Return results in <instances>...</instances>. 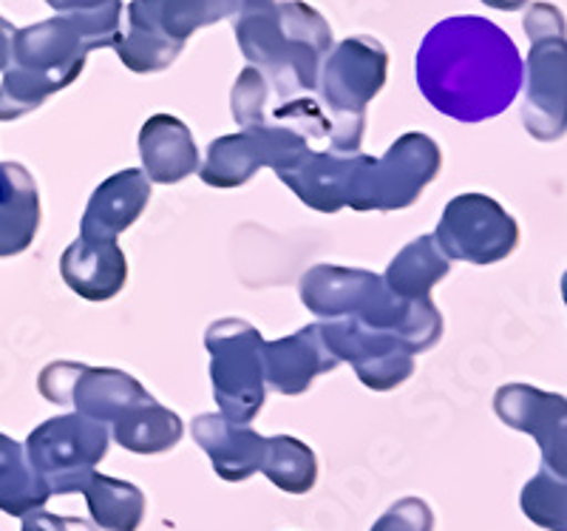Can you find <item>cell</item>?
<instances>
[{"label": "cell", "mask_w": 567, "mask_h": 531, "mask_svg": "<svg viewBox=\"0 0 567 531\" xmlns=\"http://www.w3.org/2000/svg\"><path fill=\"white\" fill-rule=\"evenodd\" d=\"M140 156L142 171L151 182L176 185L199 171V149L194 134L171 114H154L140 129Z\"/></svg>", "instance_id": "cell-21"}, {"label": "cell", "mask_w": 567, "mask_h": 531, "mask_svg": "<svg viewBox=\"0 0 567 531\" xmlns=\"http://www.w3.org/2000/svg\"><path fill=\"white\" fill-rule=\"evenodd\" d=\"M18 29L9 23L3 14H0V72H7L9 63H12V40Z\"/></svg>", "instance_id": "cell-34"}, {"label": "cell", "mask_w": 567, "mask_h": 531, "mask_svg": "<svg viewBox=\"0 0 567 531\" xmlns=\"http://www.w3.org/2000/svg\"><path fill=\"white\" fill-rule=\"evenodd\" d=\"M213 398L221 418L250 423L267 401L265 338L245 318H221L205 333Z\"/></svg>", "instance_id": "cell-8"}, {"label": "cell", "mask_w": 567, "mask_h": 531, "mask_svg": "<svg viewBox=\"0 0 567 531\" xmlns=\"http://www.w3.org/2000/svg\"><path fill=\"white\" fill-rule=\"evenodd\" d=\"M194 441L205 449L213 469L227 483H241L261 472L265 463L267 438L250 429L247 423H233L216 412H205L194 418Z\"/></svg>", "instance_id": "cell-19"}, {"label": "cell", "mask_w": 567, "mask_h": 531, "mask_svg": "<svg viewBox=\"0 0 567 531\" xmlns=\"http://www.w3.org/2000/svg\"><path fill=\"white\" fill-rule=\"evenodd\" d=\"M49 7L58 14H71V12H94V9L105 7V3H114V0H45Z\"/></svg>", "instance_id": "cell-33"}, {"label": "cell", "mask_w": 567, "mask_h": 531, "mask_svg": "<svg viewBox=\"0 0 567 531\" xmlns=\"http://www.w3.org/2000/svg\"><path fill=\"white\" fill-rule=\"evenodd\" d=\"M445 259L465 265H496L519 245V225L496 200L485 194H460L445 205L434 231Z\"/></svg>", "instance_id": "cell-11"}, {"label": "cell", "mask_w": 567, "mask_h": 531, "mask_svg": "<svg viewBox=\"0 0 567 531\" xmlns=\"http://www.w3.org/2000/svg\"><path fill=\"white\" fill-rule=\"evenodd\" d=\"M449 270H452V262L445 259V253L434 242V234H429L409 242L394 256L392 265L383 273V282L403 302H417V298H432V287L440 285Z\"/></svg>", "instance_id": "cell-24"}, {"label": "cell", "mask_w": 567, "mask_h": 531, "mask_svg": "<svg viewBox=\"0 0 567 531\" xmlns=\"http://www.w3.org/2000/svg\"><path fill=\"white\" fill-rule=\"evenodd\" d=\"M494 412L505 427L530 435L539 443L542 469L567 480V398L530 384L496 389Z\"/></svg>", "instance_id": "cell-15"}, {"label": "cell", "mask_w": 567, "mask_h": 531, "mask_svg": "<svg viewBox=\"0 0 567 531\" xmlns=\"http://www.w3.org/2000/svg\"><path fill=\"white\" fill-rule=\"evenodd\" d=\"M40 396L58 407H74L91 421L114 427L131 407L151 396L134 376L114 367H89L74 361H52L40 369Z\"/></svg>", "instance_id": "cell-12"}, {"label": "cell", "mask_w": 567, "mask_h": 531, "mask_svg": "<svg viewBox=\"0 0 567 531\" xmlns=\"http://www.w3.org/2000/svg\"><path fill=\"white\" fill-rule=\"evenodd\" d=\"M318 325H321V336L332 356L338 361L352 364L354 376L361 378L363 387L374 389V392H389L414 376L417 353L400 336L367 330L347 318L318 321Z\"/></svg>", "instance_id": "cell-13"}, {"label": "cell", "mask_w": 567, "mask_h": 531, "mask_svg": "<svg viewBox=\"0 0 567 531\" xmlns=\"http://www.w3.org/2000/svg\"><path fill=\"white\" fill-rule=\"evenodd\" d=\"M310 149V136L296 125L276 120L213 140L205 163L199 165V176L210 188H239L261 169H272L276 176H284Z\"/></svg>", "instance_id": "cell-10"}, {"label": "cell", "mask_w": 567, "mask_h": 531, "mask_svg": "<svg viewBox=\"0 0 567 531\" xmlns=\"http://www.w3.org/2000/svg\"><path fill=\"white\" fill-rule=\"evenodd\" d=\"M414 69L429 105L457 123L499 118L525 80L514 40L474 14L440 20L420 43Z\"/></svg>", "instance_id": "cell-1"}, {"label": "cell", "mask_w": 567, "mask_h": 531, "mask_svg": "<svg viewBox=\"0 0 567 531\" xmlns=\"http://www.w3.org/2000/svg\"><path fill=\"white\" fill-rule=\"evenodd\" d=\"M372 531H434V512L420 498H403L374 520Z\"/></svg>", "instance_id": "cell-30"}, {"label": "cell", "mask_w": 567, "mask_h": 531, "mask_svg": "<svg viewBox=\"0 0 567 531\" xmlns=\"http://www.w3.org/2000/svg\"><path fill=\"white\" fill-rule=\"evenodd\" d=\"M525 34L530 40L536 38H554V34H567L565 14L550 3H534L525 14Z\"/></svg>", "instance_id": "cell-31"}, {"label": "cell", "mask_w": 567, "mask_h": 531, "mask_svg": "<svg viewBox=\"0 0 567 531\" xmlns=\"http://www.w3.org/2000/svg\"><path fill=\"white\" fill-rule=\"evenodd\" d=\"M303 307L323 321L347 318L374 333L400 336L414 353L432 350L443 336V316L432 298L403 302L383 276L361 267L316 265L298 282Z\"/></svg>", "instance_id": "cell-4"}, {"label": "cell", "mask_w": 567, "mask_h": 531, "mask_svg": "<svg viewBox=\"0 0 567 531\" xmlns=\"http://www.w3.org/2000/svg\"><path fill=\"white\" fill-rule=\"evenodd\" d=\"M338 358L321 336V325H307L292 336L265 341V381L267 389L281 396H303L318 376L332 372Z\"/></svg>", "instance_id": "cell-16"}, {"label": "cell", "mask_w": 567, "mask_h": 531, "mask_svg": "<svg viewBox=\"0 0 567 531\" xmlns=\"http://www.w3.org/2000/svg\"><path fill=\"white\" fill-rule=\"evenodd\" d=\"M151 202V180L145 171L125 169L111 174L85 205L80 236L91 242H109L128 231Z\"/></svg>", "instance_id": "cell-17"}, {"label": "cell", "mask_w": 567, "mask_h": 531, "mask_svg": "<svg viewBox=\"0 0 567 531\" xmlns=\"http://www.w3.org/2000/svg\"><path fill=\"white\" fill-rule=\"evenodd\" d=\"M236 40L281 100L316 91L323 58L336 45L323 14L301 0H241Z\"/></svg>", "instance_id": "cell-3"}, {"label": "cell", "mask_w": 567, "mask_h": 531, "mask_svg": "<svg viewBox=\"0 0 567 531\" xmlns=\"http://www.w3.org/2000/svg\"><path fill=\"white\" fill-rule=\"evenodd\" d=\"M261 472L281 492L307 494L318 480V458L307 443L292 435H276V438H267Z\"/></svg>", "instance_id": "cell-27"}, {"label": "cell", "mask_w": 567, "mask_h": 531, "mask_svg": "<svg viewBox=\"0 0 567 531\" xmlns=\"http://www.w3.org/2000/svg\"><path fill=\"white\" fill-rule=\"evenodd\" d=\"M20 525V531H100L97 525L89 523V520L80 518H60V514L45 512V509H38V512H29Z\"/></svg>", "instance_id": "cell-32"}, {"label": "cell", "mask_w": 567, "mask_h": 531, "mask_svg": "<svg viewBox=\"0 0 567 531\" xmlns=\"http://www.w3.org/2000/svg\"><path fill=\"white\" fill-rule=\"evenodd\" d=\"M386 49L367 34L341 40L323 58L318 91H321V103L327 109L332 151L338 154L361 151L367 109L386 85Z\"/></svg>", "instance_id": "cell-5"}, {"label": "cell", "mask_w": 567, "mask_h": 531, "mask_svg": "<svg viewBox=\"0 0 567 531\" xmlns=\"http://www.w3.org/2000/svg\"><path fill=\"white\" fill-rule=\"evenodd\" d=\"M561 298H565V305H567V270L565 276H561Z\"/></svg>", "instance_id": "cell-36"}, {"label": "cell", "mask_w": 567, "mask_h": 531, "mask_svg": "<svg viewBox=\"0 0 567 531\" xmlns=\"http://www.w3.org/2000/svg\"><path fill=\"white\" fill-rule=\"evenodd\" d=\"M52 492L29 460L27 447L0 432V512L27 518L49 503Z\"/></svg>", "instance_id": "cell-25"}, {"label": "cell", "mask_w": 567, "mask_h": 531, "mask_svg": "<svg viewBox=\"0 0 567 531\" xmlns=\"http://www.w3.org/2000/svg\"><path fill=\"white\" fill-rule=\"evenodd\" d=\"M125 18L128 29L116 38V58L134 74H154L179 58L187 38L230 14L219 0H131Z\"/></svg>", "instance_id": "cell-6"}, {"label": "cell", "mask_w": 567, "mask_h": 531, "mask_svg": "<svg viewBox=\"0 0 567 531\" xmlns=\"http://www.w3.org/2000/svg\"><path fill=\"white\" fill-rule=\"evenodd\" d=\"M523 123L539 143L567 134V34L530 40L525 63Z\"/></svg>", "instance_id": "cell-14"}, {"label": "cell", "mask_w": 567, "mask_h": 531, "mask_svg": "<svg viewBox=\"0 0 567 531\" xmlns=\"http://www.w3.org/2000/svg\"><path fill=\"white\" fill-rule=\"evenodd\" d=\"M185 435V423L168 407H162L154 396L131 407L111 427V438L134 455L171 452Z\"/></svg>", "instance_id": "cell-23"}, {"label": "cell", "mask_w": 567, "mask_h": 531, "mask_svg": "<svg viewBox=\"0 0 567 531\" xmlns=\"http://www.w3.org/2000/svg\"><path fill=\"white\" fill-rule=\"evenodd\" d=\"M440 169H443V151L432 136L420 134V131L398 136L392 149L378 160L361 154V163H358L352 188L347 196V207H352L358 214L403 211L420 200L425 185L434 182Z\"/></svg>", "instance_id": "cell-7"}, {"label": "cell", "mask_w": 567, "mask_h": 531, "mask_svg": "<svg viewBox=\"0 0 567 531\" xmlns=\"http://www.w3.org/2000/svg\"><path fill=\"white\" fill-rule=\"evenodd\" d=\"M94 525L103 531H136L145 520V494L128 480L94 472L80 492Z\"/></svg>", "instance_id": "cell-26"}, {"label": "cell", "mask_w": 567, "mask_h": 531, "mask_svg": "<svg viewBox=\"0 0 567 531\" xmlns=\"http://www.w3.org/2000/svg\"><path fill=\"white\" fill-rule=\"evenodd\" d=\"M267 94H270V83L258 69L247 65L239 74L230 94V111L233 120L241 129H256V125L267 123Z\"/></svg>", "instance_id": "cell-29"}, {"label": "cell", "mask_w": 567, "mask_h": 531, "mask_svg": "<svg viewBox=\"0 0 567 531\" xmlns=\"http://www.w3.org/2000/svg\"><path fill=\"white\" fill-rule=\"evenodd\" d=\"M60 276L85 302H109L128 282V259L116 239L91 242L78 236L60 256Z\"/></svg>", "instance_id": "cell-20"}, {"label": "cell", "mask_w": 567, "mask_h": 531, "mask_svg": "<svg viewBox=\"0 0 567 531\" xmlns=\"http://www.w3.org/2000/svg\"><path fill=\"white\" fill-rule=\"evenodd\" d=\"M525 518L548 531H567V480L539 469L519 494Z\"/></svg>", "instance_id": "cell-28"}, {"label": "cell", "mask_w": 567, "mask_h": 531, "mask_svg": "<svg viewBox=\"0 0 567 531\" xmlns=\"http://www.w3.org/2000/svg\"><path fill=\"white\" fill-rule=\"evenodd\" d=\"M485 7L499 9V12H516V9H523L528 0H483Z\"/></svg>", "instance_id": "cell-35"}, {"label": "cell", "mask_w": 567, "mask_h": 531, "mask_svg": "<svg viewBox=\"0 0 567 531\" xmlns=\"http://www.w3.org/2000/svg\"><path fill=\"white\" fill-rule=\"evenodd\" d=\"M23 447L49 492L80 494L109 455L111 432L105 423L69 412L34 427Z\"/></svg>", "instance_id": "cell-9"}, {"label": "cell", "mask_w": 567, "mask_h": 531, "mask_svg": "<svg viewBox=\"0 0 567 531\" xmlns=\"http://www.w3.org/2000/svg\"><path fill=\"white\" fill-rule=\"evenodd\" d=\"M123 0L94 12L54 14L34 27L18 29L12 63L0 83V123L27 118L45 100L69 89L83 74L91 52L111 45L123 34Z\"/></svg>", "instance_id": "cell-2"}, {"label": "cell", "mask_w": 567, "mask_h": 531, "mask_svg": "<svg viewBox=\"0 0 567 531\" xmlns=\"http://www.w3.org/2000/svg\"><path fill=\"white\" fill-rule=\"evenodd\" d=\"M38 231V182L20 163H0V259L29 251Z\"/></svg>", "instance_id": "cell-22"}, {"label": "cell", "mask_w": 567, "mask_h": 531, "mask_svg": "<svg viewBox=\"0 0 567 531\" xmlns=\"http://www.w3.org/2000/svg\"><path fill=\"white\" fill-rule=\"evenodd\" d=\"M361 154L363 151L338 154V151L310 149L278 180L318 214H338L341 207H347V196L352 188L358 163H361Z\"/></svg>", "instance_id": "cell-18"}]
</instances>
